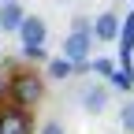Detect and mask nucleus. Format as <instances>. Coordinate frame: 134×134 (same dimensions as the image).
Returning a JSON list of instances; mask_svg holds the SVG:
<instances>
[{"label":"nucleus","instance_id":"1","mask_svg":"<svg viewBox=\"0 0 134 134\" xmlns=\"http://www.w3.org/2000/svg\"><path fill=\"white\" fill-rule=\"evenodd\" d=\"M8 97H11V104L23 108V112L37 108L41 97H45V82H41V75H37V71H19V75L8 82Z\"/></svg>","mask_w":134,"mask_h":134},{"label":"nucleus","instance_id":"2","mask_svg":"<svg viewBox=\"0 0 134 134\" xmlns=\"http://www.w3.org/2000/svg\"><path fill=\"white\" fill-rule=\"evenodd\" d=\"M90 48H93V34L90 30H71L63 37V60L78 67H90Z\"/></svg>","mask_w":134,"mask_h":134},{"label":"nucleus","instance_id":"3","mask_svg":"<svg viewBox=\"0 0 134 134\" xmlns=\"http://www.w3.org/2000/svg\"><path fill=\"white\" fill-rule=\"evenodd\" d=\"M45 37H48V26L41 15H26L23 26H19V41L23 48H45Z\"/></svg>","mask_w":134,"mask_h":134},{"label":"nucleus","instance_id":"4","mask_svg":"<svg viewBox=\"0 0 134 134\" xmlns=\"http://www.w3.org/2000/svg\"><path fill=\"white\" fill-rule=\"evenodd\" d=\"M0 134H34V119H30V112L23 108H4L0 112Z\"/></svg>","mask_w":134,"mask_h":134},{"label":"nucleus","instance_id":"5","mask_svg":"<svg viewBox=\"0 0 134 134\" xmlns=\"http://www.w3.org/2000/svg\"><path fill=\"white\" fill-rule=\"evenodd\" d=\"M90 34L97 41H115V37H119V15H115V11H100L93 19V26H90Z\"/></svg>","mask_w":134,"mask_h":134},{"label":"nucleus","instance_id":"6","mask_svg":"<svg viewBox=\"0 0 134 134\" xmlns=\"http://www.w3.org/2000/svg\"><path fill=\"white\" fill-rule=\"evenodd\" d=\"M23 19H26V8L19 4V0H8V4H0V30H4V34H19Z\"/></svg>","mask_w":134,"mask_h":134},{"label":"nucleus","instance_id":"7","mask_svg":"<svg viewBox=\"0 0 134 134\" xmlns=\"http://www.w3.org/2000/svg\"><path fill=\"white\" fill-rule=\"evenodd\" d=\"M82 108L100 115V112L108 108V90L104 86H86V90H82Z\"/></svg>","mask_w":134,"mask_h":134},{"label":"nucleus","instance_id":"8","mask_svg":"<svg viewBox=\"0 0 134 134\" xmlns=\"http://www.w3.org/2000/svg\"><path fill=\"white\" fill-rule=\"evenodd\" d=\"M108 82H112L115 90H134V63H119Z\"/></svg>","mask_w":134,"mask_h":134},{"label":"nucleus","instance_id":"9","mask_svg":"<svg viewBox=\"0 0 134 134\" xmlns=\"http://www.w3.org/2000/svg\"><path fill=\"white\" fill-rule=\"evenodd\" d=\"M45 71L52 75V78H71V75H75V63H67L63 56H56V60H48V67H45Z\"/></svg>","mask_w":134,"mask_h":134},{"label":"nucleus","instance_id":"10","mask_svg":"<svg viewBox=\"0 0 134 134\" xmlns=\"http://www.w3.org/2000/svg\"><path fill=\"white\" fill-rule=\"evenodd\" d=\"M90 67H93L97 75H104V78H112V71H115V63H112V60H104V56H97Z\"/></svg>","mask_w":134,"mask_h":134},{"label":"nucleus","instance_id":"11","mask_svg":"<svg viewBox=\"0 0 134 134\" xmlns=\"http://www.w3.org/2000/svg\"><path fill=\"white\" fill-rule=\"evenodd\" d=\"M119 119H123L127 134H134V104H123V112H119Z\"/></svg>","mask_w":134,"mask_h":134},{"label":"nucleus","instance_id":"12","mask_svg":"<svg viewBox=\"0 0 134 134\" xmlns=\"http://www.w3.org/2000/svg\"><path fill=\"white\" fill-rule=\"evenodd\" d=\"M41 134H63V127H60V123H56V119H48V123H45V127H41Z\"/></svg>","mask_w":134,"mask_h":134},{"label":"nucleus","instance_id":"13","mask_svg":"<svg viewBox=\"0 0 134 134\" xmlns=\"http://www.w3.org/2000/svg\"><path fill=\"white\" fill-rule=\"evenodd\" d=\"M26 60H45V48H23Z\"/></svg>","mask_w":134,"mask_h":134},{"label":"nucleus","instance_id":"14","mask_svg":"<svg viewBox=\"0 0 134 134\" xmlns=\"http://www.w3.org/2000/svg\"><path fill=\"white\" fill-rule=\"evenodd\" d=\"M0 97H8V78H4V71H0Z\"/></svg>","mask_w":134,"mask_h":134},{"label":"nucleus","instance_id":"15","mask_svg":"<svg viewBox=\"0 0 134 134\" xmlns=\"http://www.w3.org/2000/svg\"><path fill=\"white\" fill-rule=\"evenodd\" d=\"M0 4H8V0H0Z\"/></svg>","mask_w":134,"mask_h":134}]
</instances>
